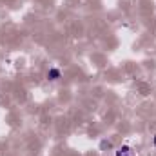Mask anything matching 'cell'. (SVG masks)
<instances>
[{
	"label": "cell",
	"instance_id": "6da1fadb",
	"mask_svg": "<svg viewBox=\"0 0 156 156\" xmlns=\"http://www.w3.org/2000/svg\"><path fill=\"white\" fill-rule=\"evenodd\" d=\"M116 156H133V153H131V149L127 145H123V147H120L116 151Z\"/></svg>",
	"mask_w": 156,
	"mask_h": 156
},
{
	"label": "cell",
	"instance_id": "7a4b0ae2",
	"mask_svg": "<svg viewBox=\"0 0 156 156\" xmlns=\"http://www.w3.org/2000/svg\"><path fill=\"white\" fill-rule=\"evenodd\" d=\"M47 78H49V80H58V78H60V71L55 69V67L49 69V71H47Z\"/></svg>",
	"mask_w": 156,
	"mask_h": 156
},
{
	"label": "cell",
	"instance_id": "3957f363",
	"mask_svg": "<svg viewBox=\"0 0 156 156\" xmlns=\"http://www.w3.org/2000/svg\"><path fill=\"white\" fill-rule=\"evenodd\" d=\"M154 145H156V136H154Z\"/></svg>",
	"mask_w": 156,
	"mask_h": 156
}]
</instances>
